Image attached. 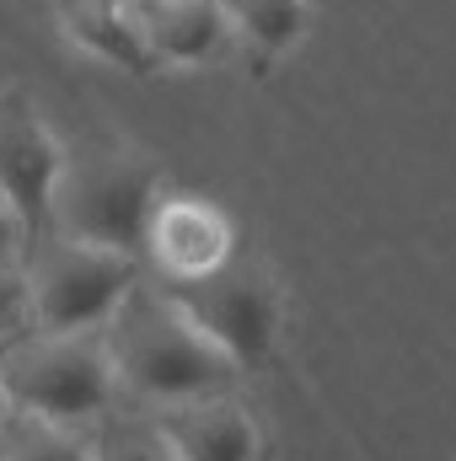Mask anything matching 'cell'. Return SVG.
Returning <instances> with one entry per match:
<instances>
[{
    "label": "cell",
    "instance_id": "obj_1",
    "mask_svg": "<svg viewBox=\"0 0 456 461\" xmlns=\"http://www.w3.org/2000/svg\"><path fill=\"white\" fill-rule=\"evenodd\" d=\"M103 333H108L123 392L156 408L226 397L231 381L242 375V365L161 285H134Z\"/></svg>",
    "mask_w": 456,
    "mask_h": 461
},
{
    "label": "cell",
    "instance_id": "obj_2",
    "mask_svg": "<svg viewBox=\"0 0 456 461\" xmlns=\"http://www.w3.org/2000/svg\"><path fill=\"white\" fill-rule=\"evenodd\" d=\"M0 386L16 413L54 424H103L118 397L108 333H38L0 354Z\"/></svg>",
    "mask_w": 456,
    "mask_h": 461
},
{
    "label": "cell",
    "instance_id": "obj_3",
    "mask_svg": "<svg viewBox=\"0 0 456 461\" xmlns=\"http://www.w3.org/2000/svg\"><path fill=\"white\" fill-rule=\"evenodd\" d=\"M156 210H161V177L134 150H118V145L81 150L59 167V183H54V230L59 236L145 258Z\"/></svg>",
    "mask_w": 456,
    "mask_h": 461
},
{
    "label": "cell",
    "instance_id": "obj_4",
    "mask_svg": "<svg viewBox=\"0 0 456 461\" xmlns=\"http://www.w3.org/2000/svg\"><path fill=\"white\" fill-rule=\"evenodd\" d=\"M27 285L38 333H103L123 295L140 285V258L54 230L32 247Z\"/></svg>",
    "mask_w": 456,
    "mask_h": 461
},
{
    "label": "cell",
    "instance_id": "obj_5",
    "mask_svg": "<svg viewBox=\"0 0 456 461\" xmlns=\"http://www.w3.org/2000/svg\"><path fill=\"white\" fill-rule=\"evenodd\" d=\"M161 290L226 348L242 370H252L274 344V317H279L274 290L247 263H221V268H210L199 279H167Z\"/></svg>",
    "mask_w": 456,
    "mask_h": 461
},
{
    "label": "cell",
    "instance_id": "obj_6",
    "mask_svg": "<svg viewBox=\"0 0 456 461\" xmlns=\"http://www.w3.org/2000/svg\"><path fill=\"white\" fill-rule=\"evenodd\" d=\"M59 145L49 140V129L27 113L0 118V194L16 204L27 247L54 236V183H59Z\"/></svg>",
    "mask_w": 456,
    "mask_h": 461
},
{
    "label": "cell",
    "instance_id": "obj_7",
    "mask_svg": "<svg viewBox=\"0 0 456 461\" xmlns=\"http://www.w3.org/2000/svg\"><path fill=\"white\" fill-rule=\"evenodd\" d=\"M145 258L161 268V279H199V274L221 268V263H231L226 215L205 199H161Z\"/></svg>",
    "mask_w": 456,
    "mask_h": 461
},
{
    "label": "cell",
    "instance_id": "obj_8",
    "mask_svg": "<svg viewBox=\"0 0 456 461\" xmlns=\"http://www.w3.org/2000/svg\"><path fill=\"white\" fill-rule=\"evenodd\" d=\"M150 59L194 65L221 49L231 11L221 0H118Z\"/></svg>",
    "mask_w": 456,
    "mask_h": 461
},
{
    "label": "cell",
    "instance_id": "obj_9",
    "mask_svg": "<svg viewBox=\"0 0 456 461\" xmlns=\"http://www.w3.org/2000/svg\"><path fill=\"white\" fill-rule=\"evenodd\" d=\"M161 435L178 451V461H252L258 456V429L247 419V408H236L231 397H199V402H178L161 408Z\"/></svg>",
    "mask_w": 456,
    "mask_h": 461
},
{
    "label": "cell",
    "instance_id": "obj_10",
    "mask_svg": "<svg viewBox=\"0 0 456 461\" xmlns=\"http://www.w3.org/2000/svg\"><path fill=\"white\" fill-rule=\"evenodd\" d=\"M65 16H70V32H76L87 49H97L103 59H118V65L134 70V76H145V70L156 65V59L145 54L140 32L129 27V16H123L118 0H70Z\"/></svg>",
    "mask_w": 456,
    "mask_h": 461
},
{
    "label": "cell",
    "instance_id": "obj_11",
    "mask_svg": "<svg viewBox=\"0 0 456 461\" xmlns=\"http://www.w3.org/2000/svg\"><path fill=\"white\" fill-rule=\"evenodd\" d=\"M0 461H97V440L76 424L11 413L5 440H0Z\"/></svg>",
    "mask_w": 456,
    "mask_h": 461
},
{
    "label": "cell",
    "instance_id": "obj_12",
    "mask_svg": "<svg viewBox=\"0 0 456 461\" xmlns=\"http://www.w3.org/2000/svg\"><path fill=\"white\" fill-rule=\"evenodd\" d=\"M231 22L247 27L252 43L263 49H290L306 27V5L301 0H226Z\"/></svg>",
    "mask_w": 456,
    "mask_h": 461
},
{
    "label": "cell",
    "instance_id": "obj_13",
    "mask_svg": "<svg viewBox=\"0 0 456 461\" xmlns=\"http://www.w3.org/2000/svg\"><path fill=\"white\" fill-rule=\"evenodd\" d=\"M92 440H97V461H178V451L161 435V424L123 419V424H103Z\"/></svg>",
    "mask_w": 456,
    "mask_h": 461
},
{
    "label": "cell",
    "instance_id": "obj_14",
    "mask_svg": "<svg viewBox=\"0 0 456 461\" xmlns=\"http://www.w3.org/2000/svg\"><path fill=\"white\" fill-rule=\"evenodd\" d=\"M27 252V226L16 215V204L0 194V274H16V258Z\"/></svg>",
    "mask_w": 456,
    "mask_h": 461
},
{
    "label": "cell",
    "instance_id": "obj_15",
    "mask_svg": "<svg viewBox=\"0 0 456 461\" xmlns=\"http://www.w3.org/2000/svg\"><path fill=\"white\" fill-rule=\"evenodd\" d=\"M32 312V285L22 274H0V339Z\"/></svg>",
    "mask_w": 456,
    "mask_h": 461
},
{
    "label": "cell",
    "instance_id": "obj_16",
    "mask_svg": "<svg viewBox=\"0 0 456 461\" xmlns=\"http://www.w3.org/2000/svg\"><path fill=\"white\" fill-rule=\"evenodd\" d=\"M0 354H5V348H0ZM11 413H16V408H11V397H5V386H0V440H5V424H11Z\"/></svg>",
    "mask_w": 456,
    "mask_h": 461
}]
</instances>
